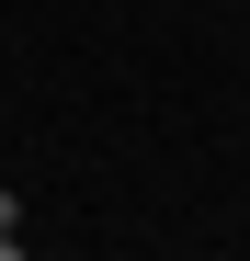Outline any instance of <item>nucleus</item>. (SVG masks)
Segmentation results:
<instances>
[{
  "label": "nucleus",
  "instance_id": "nucleus-1",
  "mask_svg": "<svg viewBox=\"0 0 250 261\" xmlns=\"http://www.w3.org/2000/svg\"><path fill=\"white\" fill-rule=\"evenodd\" d=\"M0 261H23V239H12V227H0Z\"/></svg>",
  "mask_w": 250,
  "mask_h": 261
}]
</instances>
